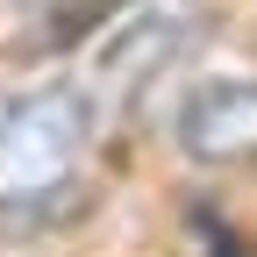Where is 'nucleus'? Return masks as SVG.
Returning <instances> with one entry per match:
<instances>
[{"mask_svg": "<svg viewBox=\"0 0 257 257\" xmlns=\"http://www.w3.org/2000/svg\"><path fill=\"white\" fill-rule=\"evenodd\" d=\"M93 121H100V100L79 79L0 93V207H43L50 193H64L79 179Z\"/></svg>", "mask_w": 257, "mask_h": 257, "instance_id": "nucleus-1", "label": "nucleus"}, {"mask_svg": "<svg viewBox=\"0 0 257 257\" xmlns=\"http://www.w3.org/2000/svg\"><path fill=\"white\" fill-rule=\"evenodd\" d=\"M193 29H200V8H193V0H150L143 15H128L114 36L100 43L86 93H93V100H128V93H143V86L186 50Z\"/></svg>", "mask_w": 257, "mask_h": 257, "instance_id": "nucleus-2", "label": "nucleus"}, {"mask_svg": "<svg viewBox=\"0 0 257 257\" xmlns=\"http://www.w3.org/2000/svg\"><path fill=\"white\" fill-rule=\"evenodd\" d=\"M172 136L200 165H229V157H257V79L250 72H214L179 93Z\"/></svg>", "mask_w": 257, "mask_h": 257, "instance_id": "nucleus-3", "label": "nucleus"}, {"mask_svg": "<svg viewBox=\"0 0 257 257\" xmlns=\"http://www.w3.org/2000/svg\"><path fill=\"white\" fill-rule=\"evenodd\" d=\"M121 8H128V0H50V15H43V36H50V43H72V36H86V29L114 22Z\"/></svg>", "mask_w": 257, "mask_h": 257, "instance_id": "nucleus-4", "label": "nucleus"}]
</instances>
